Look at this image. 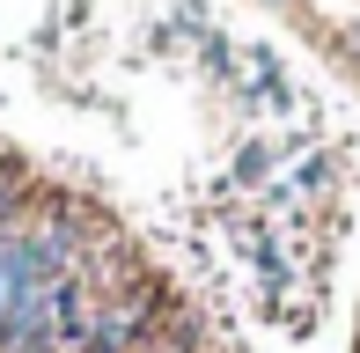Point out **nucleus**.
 Returning <instances> with one entry per match:
<instances>
[{"label": "nucleus", "instance_id": "nucleus-1", "mask_svg": "<svg viewBox=\"0 0 360 353\" xmlns=\"http://www.w3.org/2000/svg\"><path fill=\"white\" fill-rule=\"evenodd\" d=\"M44 272H37V258H30V236L15 229V236H0V324H8L15 309H30V302L44 295Z\"/></svg>", "mask_w": 360, "mask_h": 353}, {"label": "nucleus", "instance_id": "nucleus-2", "mask_svg": "<svg viewBox=\"0 0 360 353\" xmlns=\"http://www.w3.org/2000/svg\"><path fill=\"white\" fill-rule=\"evenodd\" d=\"M22 169H0V236H15V214H22Z\"/></svg>", "mask_w": 360, "mask_h": 353}, {"label": "nucleus", "instance_id": "nucleus-3", "mask_svg": "<svg viewBox=\"0 0 360 353\" xmlns=\"http://www.w3.org/2000/svg\"><path fill=\"white\" fill-rule=\"evenodd\" d=\"M257 89H265V103H272V110H287V103H294V96H287V82H280L272 67H265V82H257Z\"/></svg>", "mask_w": 360, "mask_h": 353}, {"label": "nucleus", "instance_id": "nucleus-4", "mask_svg": "<svg viewBox=\"0 0 360 353\" xmlns=\"http://www.w3.org/2000/svg\"><path fill=\"white\" fill-rule=\"evenodd\" d=\"M265 162H272V155H265V148H250V155H243V162H236V176H243V184H250V176H265Z\"/></svg>", "mask_w": 360, "mask_h": 353}, {"label": "nucleus", "instance_id": "nucleus-5", "mask_svg": "<svg viewBox=\"0 0 360 353\" xmlns=\"http://www.w3.org/2000/svg\"><path fill=\"white\" fill-rule=\"evenodd\" d=\"M81 353H103V346H81Z\"/></svg>", "mask_w": 360, "mask_h": 353}, {"label": "nucleus", "instance_id": "nucleus-6", "mask_svg": "<svg viewBox=\"0 0 360 353\" xmlns=\"http://www.w3.org/2000/svg\"><path fill=\"white\" fill-rule=\"evenodd\" d=\"M272 8H280V0H272Z\"/></svg>", "mask_w": 360, "mask_h": 353}, {"label": "nucleus", "instance_id": "nucleus-7", "mask_svg": "<svg viewBox=\"0 0 360 353\" xmlns=\"http://www.w3.org/2000/svg\"><path fill=\"white\" fill-rule=\"evenodd\" d=\"M0 169H8V162H0Z\"/></svg>", "mask_w": 360, "mask_h": 353}]
</instances>
